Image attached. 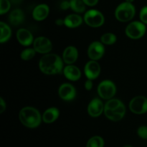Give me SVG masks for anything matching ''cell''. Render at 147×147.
Masks as SVG:
<instances>
[{
  "label": "cell",
  "mask_w": 147,
  "mask_h": 147,
  "mask_svg": "<svg viewBox=\"0 0 147 147\" xmlns=\"http://www.w3.org/2000/svg\"><path fill=\"white\" fill-rule=\"evenodd\" d=\"M39 68L43 74L54 75L61 73L63 71V58L55 53H47L40 59Z\"/></svg>",
  "instance_id": "1"
},
{
  "label": "cell",
  "mask_w": 147,
  "mask_h": 147,
  "mask_svg": "<svg viewBox=\"0 0 147 147\" xmlns=\"http://www.w3.org/2000/svg\"><path fill=\"white\" fill-rule=\"evenodd\" d=\"M19 118L22 124L29 128L38 127L42 120L41 114L38 110L30 106L24 107L20 110Z\"/></svg>",
  "instance_id": "2"
},
{
  "label": "cell",
  "mask_w": 147,
  "mask_h": 147,
  "mask_svg": "<svg viewBox=\"0 0 147 147\" xmlns=\"http://www.w3.org/2000/svg\"><path fill=\"white\" fill-rule=\"evenodd\" d=\"M136 14V8L132 3L122 2L115 10V17L119 21L126 22L131 20Z\"/></svg>",
  "instance_id": "3"
},
{
  "label": "cell",
  "mask_w": 147,
  "mask_h": 147,
  "mask_svg": "<svg viewBox=\"0 0 147 147\" xmlns=\"http://www.w3.org/2000/svg\"><path fill=\"white\" fill-rule=\"evenodd\" d=\"M83 20L90 27H99L104 24L105 17L98 10H90L85 13Z\"/></svg>",
  "instance_id": "4"
},
{
  "label": "cell",
  "mask_w": 147,
  "mask_h": 147,
  "mask_svg": "<svg viewBox=\"0 0 147 147\" xmlns=\"http://www.w3.org/2000/svg\"><path fill=\"white\" fill-rule=\"evenodd\" d=\"M146 30V25L143 22L141 21H134L128 24L125 33L129 38L137 40L144 35Z\"/></svg>",
  "instance_id": "5"
},
{
  "label": "cell",
  "mask_w": 147,
  "mask_h": 147,
  "mask_svg": "<svg viewBox=\"0 0 147 147\" xmlns=\"http://www.w3.org/2000/svg\"><path fill=\"white\" fill-rule=\"evenodd\" d=\"M97 92L102 99H112L116 93V84L111 80L102 81L98 86Z\"/></svg>",
  "instance_id": "6"
},
{
  "label": "cell",
  "mask_w": 147,
  "mask_h": 147,
  "mask_svg": "<svg viewBox=\"0 0 147 147\" xmlns=\"http://www.w3.org/2000/svg\"><path fill=\"white\" fill-rule=\"evenodd\" d=\"M129 109L133 113L142 115L147 112V98L144 96L134 97L129 102Z\"/></svg>",
  "instance_id": "7"
},
{
  "label": "cell",
  "mask_w": 147,
  "mask_h": 147,
  "mask_svg": "<svg viewBox=\"0 0 147 147\" xmlns=\"http://www.w3.org/2000/svg\"><path fill=\"white\" fill-rule=\"evenodd\" d=\"M33 48L36 52L42 54H47L52 50L53 44L50 40L44 36L36 37L33 42Z\"/></svg>",
  "instance_id": "8"
},
{
  "label": "cell",
  "mask_w": 147,
  "mask_h": 147,
  "mask_svg": "<svg viewBox=\"0 0 147 147\" xmlns=\"http://www.w3.org/2000/svg\"><path fill=\"white\" fill-rule=\"evenodd\" d=\"M105 53V47L101 42L94 41L88 48V56L90 60L98 61L101 59Z\"/></svg>",
  "instance_id": "9"
},
{
  "label": "cell",
  "mask_w": 147,
  "mask_h": 147,
  "mask_svg": "<svg viewBox=\"0 0 147 147\" xmlns=\"http://www.w3.org/2000/svg\"><path fill=\"white\" fill-rule=\"evenodd\" d=\"M84 73L88 79H96L100 73V66L97 61L90 60L86 63L84 67Z\"/></svg>",
  "instance_id": "10"
},
{
  "label": "cell",
  "mask_w": 147,
  "mask_h": 147,
  "mask_svg": "<svg viewBox=\"0 0 147 147\" xmlns=\"http://www.w3.org/2000/svg\"><path fill=\"white\" fill-rule=\"evenodd\" d=\"M58 95L65 101L73 100L76 95V88L69 83L62 84L58 89Z\"/></svg>",
  "instance_id": "11"
},
{
  "label": "cell",
  "mask_w": 147,
  "mask_h": 147,
  "mask_svg": "<svg viewBox=\"0 0 147 147\" xmlns=\"http://www.w3.org/2000/svg\"><path fill=\"white\" fill-rule=\"evenodd\" d=\"M104 112V105L99 98H94L92 99L88 106V112L89 115L93 118L100 116Z\"/></svg>",
  "instance_id": "12"
},
{
  "label": "cell",
  "mask_w": 147,
  "mask_h": 147,
  "mask_svg": "<svg viewBox=\"0 0 147 147\" xmlns=\"http://www.w3.org/2000/svg\"><path fill=\"white\" fill-rule=\"evenodd\" d=\"M17 40L19 43L24 46H28L31 44H33L34 38L33 35L30 30L24 28H20L17 30L16 34Z\"/></svg>",
  "instance_id": "13"
},
{
  "label": "cell",
  "mask_w": 147,
  "mask_h": 147,
  "mask_svg": "<svg viewBox=\"0 0 147 147\" xmlns=\"http://www.w3.org/2000/svg\"><path fill=\"white\" fill-rule=\"evenodd\" d=\"M78 57V51L75 46H67L63 53V60L66 64H73Z\"/></svg>",
  "instance_id": "14"
},
{
  "label": "cell",
  "mask_w": 147,
  "mask_h": 147,
  "mask_svg": "<svg viewBox=\"0 0 147 147\" xmlns=\"http://www.w3.org/2000/svg\"><path fill=\"white\" fill-rule=\"evenodd\" d=\"M50 13V7L46 4H40L36 6L32 11V17L37 21L45 20Z\"/></svg>",
  "instance_id": "15"
},
{
  "label": "cell",
  "mask_w": 147,
  "mask_h": 147,
  "mask_svg": "<svg viewBox=\"0 0 147 147\" xmlns=\"http://www.w3.org/2000/svg\"><path fill=\"white\" fill-rule=\"evenodd\" d=\"M104 114L108 119L112 121H119L123 119L126 114V107L122 104L119 108L115 110H109L104 109Z\"/></svg>",
  "instance_id": "16"
},
{
  "label": "cell",
  "mask_w": 147,
  "mask_h": 147,
  "mask_svg": "<svg viewBox=\"0 0 147 147\" xmlns=\"http://www.w3.org/2000/svg\"><path fill=\"white\" fill-rule=\"evenodd\" d=\"M63 74L67 79L76 82L81 76V71L78 67L73 64L67 65L63 69Z\"/></svg>",
  "instance_id": "17"
},
{
  "label": "cell",
  "mask_w": 147,
  "mask_h": 147,
  "mask_svg": "<svg viewBox=\"0 0 147 147\" xmlns=\"http://www.w3.org/2000/svg\"><path fill=\"white\" fill-rule=\"evenodd\" d=\"M59 115H60L59 110L55 107H52V108H49L43 112L42 118V120L45 123H52L57 120V118H59Z\"/></svg>",
  "instance_id": "18"
},
{
  "label": "cell",
  "mask_w": 147,
  "mask_h": 147,
  "mask_svg": "<svg viewBox=\"0 0 147 147\" xmlns=\"http://www.w3.org/2000/svg\"><path fill=\"white\" fill-rule=\"evenodd\" d=\"M83 19L78 14H70L64 19L65 25L69 28H76L83 23Z\"/></svg>",
  "instance_id": "19"
},
{
  "label": "cell",
  "mask_w": 147,
  "mask_h": 147,
  "mask_svg": "<svg viewBox=\"0 0 147 147\" xmlns=\"http://www.w3.org/2000/svg\"><path fill=\"white\" fill-rule=\"evenodd\" d=\"M24 20V14L20 9H15L9 13V21L10 24L14 26L22 24Z\"/></svg>",
  "instance_id": "20"
},
{
  "label": "cell",
  "mask_w": 147,
  "mask_h": 147,
  "mask_svg": "<svg viewBox=\"0 0 147 147\" xmlns=\"http://www.w3.org/2000/svg\"><path fill=\"white\" fill-rule=\"evenodd\" d=\"M0 30H1V35H0V43H3L9 40L11 35V30L9 26L4 22H0Z\"/></svg>",
  "instance_id": "21"
},
{
  "label": "cell",
  "mask_w": 147,
  "mask_h": 147,
  "mask_svg": "<svg viewBox=\"0 0 147 147\" xmlns=\"http://www.w3.org/2000/svg\"><path fill=\"white\" fill-rule=\"evenodd\" d=\"M70 9L76 13H83L86 11V5L83 0H70Z\"/></svg>",
  "instance_id": "22"
},
{
  "label": "cell",
  "mask_w": 147,
  "mask_h": 147,
  "mask_svg": "<svg viewBox=\"0 0 147 147\" xmlns=\"http://www.w3.org/2000/svg\"><path fill=\"white\" fill-rule=\"evenodd\" d=\"M105 141L101 136L94 135L88 141L86 147H104Z\"/></svg>",
  "instance_id": "23"
},
{
  "label": "cell",
  "mask_w": 147,
  "mask_h": 147,
  "mask_svg": "<svg viewBox=\"0 0 147 147\" xmlns=\"http://www.w3.org/2000/svg\"><path fill=\"white\" fill-rule=\"evenodd\" d=\"M117 37L112 33H106L100 37V42L104 45H113L116 42Z\"/></svg>",
  "instance_id": "24"
},
{
  "label": "cell",
  "mask_w": 147,
  "mask_h": 147,
  "mask_svg": "<svg viewBox=\"0 0 147 147\" xmlns=\"http://www.w3.org/2000/svg\"><path fill=\"white\" fill-rule=\"evenodd\" d=\"M123 104L120 99H109L107 102H106L104 105V109L105 110H115L117 108H119L121 105Z\"/></svg>",
  "instance_id": "25"
},
{
  "label": "cell",
  "mask_w": 147,
  "mask_h": 147,
  "mask_svg": "<svg viewBox=\"0 0 147 147\" xmlns=\"http://www.w3.org/2000/svg\"><path fill=\"white\" fill-rule=\"evenodd\" d=\"M35 53L36 51L33 48H26L22 51L20 57L22 60L29 61L34 58V56H35Z\"/></svg>",
  "instance_id": "26"
},
{
  "label": "cell",
  "mask_w": 147,
  "mask_h": 147,
  "mask_svg": "<svg viewBox=\"0 0 147 147\" xmlns=\"http://www.w3.org/2000/svg\"><path fill=\"white\" fill-rule=\"evenodd\" d=\"M11 7V1L9 0H0V14L8 12Z\"/></svg>",
  "instance_id": "27"
},
{
  "label": "cell",
  "mask_w": 147,
  "mask_h": 147,
  "mask_svg": "<svg viewBox=\"0 0 147 147\" xmlns=\"http://www.w3.org/2000/svg\"><path fill=\"white\" fill-rule=\"evenodd\" d=\"M139 17L142 22L147 24V6L142 7L139 13Z\"/></svg>",
  "instance_id": "28"
},
{
  "label": "cell",
  "mask_w": 147,
  "mask_h": 147,
  "mask_svg": "<svg viewBox=\"0 0 147 147\" xmlns=\"http://www.w3.org/2000/svg\"><path fill=\"white\" fill-rule=\"evenodd\" d=\"M137 134L141 138L147 139V126L142 125L137 130Z\"/></svg>",
  "instance_id": "29"
},
{
  "label": "cell",
  "mask_w": 147,
  "mask_h": 147,
  "mask_svg": "<svg viewBox=\"0 0 147 147\" xmlns=\"http://www.w3.org/2000/svg\"><path fill=\"white\" fill-rule=\"evenodd\" d=\"M60 9L63 10H67L69 8H70V1H67V0H64L60 3Z\"/></svg>",
  "instance_id": "30"
},
{
  "label": "cell",
  "mask_w": 147,
  "mask_h": 147,
  "mask_svg": "<svg viewBox=\"0 0 147 147\" xmlns=\"http://www.w3.org/2000/svg\"><path fill=\"white\" fill-rule=\"evenodd\" d=\"M83 2L86 4V6L88 7H94L98 3L99 0H83Z\"/></svg>",
  "instance_id": "31"
},
{
  "label": "cell",
  "mask_w": 147,
  "mask_h": 147,
  "mask_svg": "<svg viewBox=\"0 0 147 147\" xmlns=\"http://www.w3.org/2000/svg\"><path fill=\"white\" fill-rule=\"evenodd\" d=\"M93 80L88 79V80H86V82H85V89L90 91L93 88Z\"/></svg>",
  "instance_id": "32"
},
{
  "label": "cell",
  "mask_w": 147,
  "mask_h": 147,
  "mask_svg": "<svg viewBox=\"0 0 147 147\" xmlns=\"http://www.w3.org/2000/svg\"><path fill=\"white\" fill-rule=\"evenodd\" d=\"M6 102L2 97H0V113H3L6 110Z\"/></svg>",
  "instance_id": "33"
},
{
  "label": "cell",
  "mask_w": 147,
  "mask_h": 147,
  "mask_svg": "<svg viewBox=\"0 0 147 147\" xmlns=\"http://www.w3.org/2000/svg\"><path fill=\"white\" fill-rule=\"evenodd\" d=\"M55 24L58 26H61L63 24H65L64 20H63V19H57V20H55Z\"/></svg>",
  "instance_id": "34"
},
{
  "label": "cell",
  "mask_w": 147,
  "mask_h": 147,
  "mask_svg": "<svg viewBox=\"0 0 147 147\" xmlns=\"http://www.w3.org/2000/svg\"><path fill=\"white\" fill-rule=\"evenodd\" d=\"M22 0H11V3H14V4H20Z\"/></svg>",
  "instance_id": "35"
},
{
  "label": "cell",
  "mask_w": 147,
  "mask_h": 147,
  "mask_svg": "<svg viewBox=\"0 0 147 147\" xmlns=\"http://www.w3.org/2000/svg\"><path fill=\"white\" fill-rule=\"evenodd\" d=\"M134 1V0H125V1H126V2H129V3H132Z\"/></svg>",
  "instance_id": "36"
},
{
  "label": "cell",
  "mask_w": 147,
  "mask_h": 147,
  "mask_svg": "<svg viewBox=\"0 0 147 147\" xmlns=\"http://www.w3.org/2000/svg\"><path fill=\"white\" fill-rule=\"evenodd\" d=\"M123 147H133V146H131V145H126V146H123Z\"/></svg>",
  "instance_id": "37"
}]
</instances>
